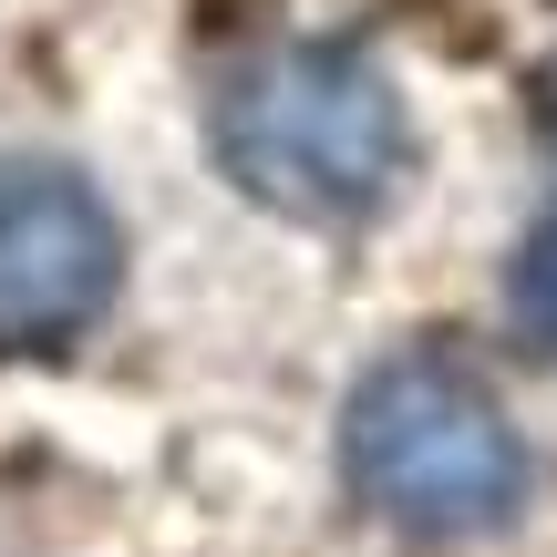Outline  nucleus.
Returning a JSON list of instances; mask_svg holds the SVG:
<instances>
[{
	"label": "nucleus",
	"mask_w": 557,
	"mask_h": 557,
	"mask_svg": "<svg viewBox=\"0 0 557 557\" xmlns=\"http://www.w3.org/2000/svg\"><path fill=\"white\" fill-rule=\"evenodd\" d=\"M506 310H517V331L557 351V207L517 238V269H506Z\"/></svg>",
	"instance_id": "4"
},
{
	"label": "nucleus",
	"mask_w": 557,
	"mask_h": 557,
	"mask_svg": "<svg viewBox=\"0 0 557 557\" xmlns=\"http://www.w3.org/2000/svg\"><path fill=\"white\" fill-rule=\"evenodd\" d=\"M341 475L403 537H496L527 517V444L455 351H382L341 403Z\"/></svg>",
	"instance_id": "2"
},
{
	"label": "nucleus",
	"mask_w": 557,
	"mask_h": 557,
	"mask_svg": "<svg viewBox=\"0 0 557 557\" xmlns=\"http://www.w3.org/2000/svg\"><path fill=\"white\" fill-rule=\"evenodd\" d=\"M124 227L83 165L0 156V361L62 351L114 310Z\"/></svg>",
	"instance_id": "3"
},
{
	"label": "nucleus",
	"mask_w": 557,
	"mask_h": 557,
	"mask_svg": "<svg viewBox=\"0 0 557 557\" xmlns=\"http://www.w3.org/2000/svg\"><path fill=\"white\" fill-rule=\"evenodd\" d=\"M218 165L259 207L299 227H361L393 207L403 165H413V124L382 62L341 52V41H278L218 83Z\"/></svg>",
	"instance_id": "1"
}]
</instances>
